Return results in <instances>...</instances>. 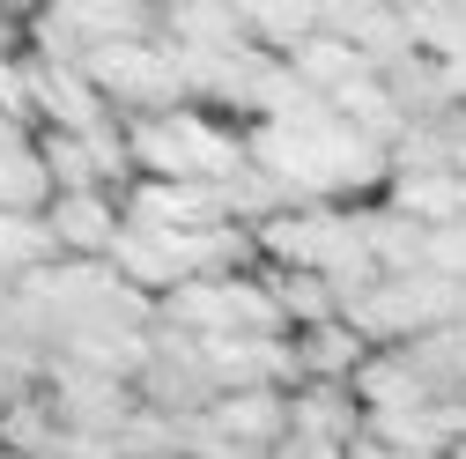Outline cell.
I'll return each mask as SVG.
<instances>
[{
	"instance_id": "cell-4",
	"label": "cell",
	"mask_w": 466,
	"mask_h": 459,
	"mask_svg": "<svg viewBox=\"0 0 466 459\" xmlns=\"http://www.w3.org/2000/svg\"><path fill=\"white\" fill-rule=\"evenodd\" d=\"M363 400L348 393V385H297L289 393V437H311V444H340V452H356L363 444Z\"/></svg>"
},
{
	"instance_id": "cell-3",
	"label": "cell",
	"mask_w": 466,
	"mask_h": 459,
	"mask_svg": "<svg viewBox=\"0 0 466 459\" xmlns=\"http://www.w3.org/2000/svg\"><path fill=\"white\" fill-rule=\"evenodd\" d=\"M208 430L238 452L274 459V444H289V393H222L208 408Z\"/></svg>"
},
{
	"instance_id": "cell-16",
	"label": "cell",
	"mask_w": 466,
	"mask_h": 459,
	"mask_svg": "<svg viewBox=\"0 0 466 459\" xmlns=\"http://www.w3.org/2000/svg\"><path fill=\"white\" fill-rule=\"evenodd\" d=\"M451 170L466 178V111H451Z\"/></svg>"
},
{
	"instance_id": "cell-6",
	"label": "cell",
	"mask_w": 466,
	"mask_h": 459,
	"mask_svg": "<svg viewBox=\"0 0 466 459\" xmlns=\"http://www.w3.org/2000/svg\"><path fill=\"white\" fill-rule=\"evenodd\" d=\"M348 393L363 400V415H415V408H437V393L422 385L415 363H407V349H370V363L348 378Z\"/></svg>"
},
{
	"instance_id": "cell-13",
	"label": "cell",
	"mask_w": 466,
	"mask_h": 459,
	"mask_svg": "<svg viewBox=\"0 0 466 459\" xmlns=\"http://www.w3.org/2000/svg\"><path fill=\"white\" fill-rule=\"evenodd\" d=\"M430 274H451V281H466V222H451V230H430V260H422Z\"/></svg>"
},
{
	"instance_id": "cell-2",
	"label": "cell",
	"mask_w": 466,
	"mask_h": 459,
	"mask_svg": "<svg viewBox=\"0 0 466 459\" xmlns=\"http://www.w3.org/2000/svg\"><path fill=\"white\" fill-rule=\"evenodd\" d=\"M45 222L60 238V260H111V245L127 230V208H119V193H60Z\"/></svg>"
},
{
	"instance_id": "cell-1",
	"label": "cell",
	"mask_w": 466,
	"mask_h": 459,
	"mask_svg": "<svg viewBox=\"0 0 466 459\" xmlns=\"http://www.w3.org/2000/svg\"><path fill=\"white\" fill-rule=\"evenodd\" d=\"M82 75L104 89V104L119 111V119H156V111H186L193 89L178 75V52H170L163 37L148 45H104L82 60Z\"/></svg>"
},
{
	"instance_id": "cell-7",
	"label": "cell",
	"mask_w": 466,
	"mask_h": 459,
	"mask_svg": "<svg viewBox=\"0 0 466 459\" xmlns=\"http://www.w3.org/2000/svg\"><path fill=\"white\" fill-rule=\"evenodd\" d=\"M385 208L422 230H451V222H466V178L459 170H415V178L385 186Z\"/></svg>"
},
{
	"instance_id": "cell-14",
	"label": "cell",
	"mask_w": 466,
	"mask_h": 459,
	"mask_svg": "<svg viewBox=\"0 0 466 459\" xmlns=\"http://www.w3.org/2000/svg\"><path fill=\"white\" fill-rule=\"evenodd\" d=\"M60 459H127L111 437H60Z\"/></svg>"
},
{
	"instance_id": "cell-11",
	"label": "cell",
	"mask_w": 466,
	"mask_h": 459,
	"mask_svg": "<svg viewBox=\"0 0 466 459\" xmlns=\"http://www.w3.org/2000/svg\"><path fill=\"white\" fill-rule=\"evenodd\" d=\"M52 170L37 156V141H8L0 148V215H52Z\"/></svg>"
},
{
	"instance_id": "cell-10",
	"label": "cell",
	"mask_w": 466,
	"mask_h": 459,
	"mask_svg": "<svg viewBox=\"0 0 466 459\" xmlns=\"http://www.w3.org/2000/svg\"><path fill=\"white\" fill-rule=\"evenodd\" d=\"M289 75H297V89H311V97H340V89H356V82H370L378 67L363 60V52L356 45H348V37H311L304 52H297V60H289Z\"/></svg>"
},
{
	"instance_id": "cell-12",
	"label": "cell",
	"mask_w": 466,
	"mask_h": 459,
	"mask_svg": "<svg viewBox=\"0 0 466 459\" xmlns=\"http://www.w3.org/2000/svg\"><path fill=\"white\" fill-rule=\"evenodd\" d=\"M37 156L52 170V193H111L104 186V163L82 134H37Z\"/></svg>"
},
{
	"instance_id": "cell-15",
	"label": "cell",
	"mask_w": 466,
	"mask_h": 459,
	"mask_svg": "<svg viewBox=\"0 0 466 459\" xmlns=\"http://www.w3.org/2000/svg\"><path fill=\"white\" fill-rule=\"evenodd\" d=\"M274 459H348L340 444H311V437H289V444H274Z\"/></svg>"
},
{
	"instance_id": "cell-9",
	"label": "cell",
	"mask_w": 466,
	"mask_h": 459,
	"mask_svg": "<svg viewBox=\"0 0 466 459\" xmlns=\"http://www.w3.org/2000/svg\"><path fill=\"white\" fill-rule=\"evenodd\" d=\"M297 363H304V385H348V378L370 363V341L348 326V319H333V326L297 333Z\"/></svg>"
},
{
	"instance_id": "cell-5",
	"label": "cell",
	"mask_w": 466,
	"mask_h": 459,
	"mask_svg": "<svg viewBox=\"0 0 466 459\" xmlns=\"http://www.w3.org/2000/svg\"><path fill=\"white\" fill-rule=\"evenodd\" d=\"M163 45H178V52H245L252 23L229 0H170L163 8Z\"/></svg>"
},
{
	"instance_id": "cell-8",
	"label": "cell",
	"mask_w": 466,
	"mask_h": 459,
	"mask_svg": "<svg viewBox=\"0 0 466 459\" xmlns=\"http://www.w3.org/2000/svg\"><path fill=\"white\" fill-rule=\"evenodd\" d=\"M245 23H252V45L274 60H297L311 37H326V8H311V0H245Z\"/></svg>"
}]
</instances>
